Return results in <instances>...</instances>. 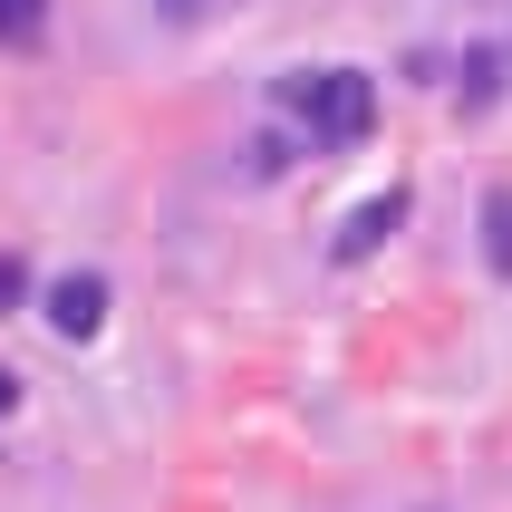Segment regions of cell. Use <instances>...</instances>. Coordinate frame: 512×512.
Returning <instances> with one entry per match:
<instances>
[{"label": "cell", "mask_w": 512, "mask_h": 512, "mask_svg": "<svg viewBox=\"0 0 512 512\" xmlns=\"http://www.w3.org/2000/svg\"><path fill=\"white\" fill-rule=\"evenodd\" d=\"M10 406H20V377H10V368H0V416H10Z\"/></svg>", "instance_id": "cell-8"}, {"label": "cell", "mask_w": 512, "mask_h": 512, "mask_svg": "<svg viewBox=\"0 0 512 512\" xmlns=\"http://www.w3.org/2000/svg\"><path fill=\"white\" fill-rule=\"evenodd\" d=\"M49 329L58 339H97V329H107V281H97V271L49 281Z\"/></svg>", "instance_id": "cell-2"}, {"label": "cell", "mask_w": 512, "mask_h": 512, "mask_svg": "<svg viewBox=\"0 0 512 512\" xmlns=\"http://www.w3.org/2000/svg\"><path fill=\"white\" fill-rule=\"evenodd\" d=\"M281 107H290V116H310V136H319V145H368V126H377V87L358 78V68H290V78H281Z\"/></svg>", "instance_id": "cell-1"}, {"label": "cell", "mask_w": 512, "mask_h": 512, "mask_svg": "<svg viewBox=\"0 0 512 512\" xmlns=\"http://www.w3.org/2000/svg\"><path fill=\"white\" fill-rule=\"evenodd\" d=\"M397 223H406V184H387V194H368V203H358V213L339 223V261H368Z\"/></svg>", "instance_id": "cell-3"}, {"label": "cell", "mask_w": 512, "mask_h": 512, "mask_svg": "<svg viewBox=\"0 0 512 512\" xmlns=\"http://www.w3.org/2000/svg\"><path fill=\"white\" fill-rule=\"evenodd\" d=\"M20 300H29V271H20V261H0V319L20 310Z\"/></svg>", "instance_id": "cell-7"}, {"label": "cell", "mask_w": 512, "mask_h": 512, "mask_svg": "<svg viewBox=\"0 0 512 512\" xmlns=\"http://www.w3.org/2000/svg\"><path fill=\"white\" fill-rule=\"evenodd\" d=\"M155 10H165V20H194V10H203V0H155Z\"/></svg>", "instance_id": "cell-9"}, {"label": "cell", "mask_w": 512, "mask_h": 512, "mask_svg": "<svg viewBox=\"0 0 512 512\" xmlns=\"http://www.w3.org/2000/svg\"><path fill=\"white\" fill-rule=\"evenodd\" d=\"M503 97V49H474L464 58V107H493Z\"/></svg>", "instance_id": "cell-5"}, {"label": "cell", "mask_w": 512, "mask_h": 512, "mask_svg": "<svg viewBox=\"0 0 512 512\" xmlns=\"http://www.w3.org/2000/svg\"><path fill=\"white\" fill-rule=\"evenodd\" d=\"M39 20H49L39 0H0V39H10V49H29V39H39Z\"/></svg>", "instance_id": "cell-6"}, {"label": "cell", "mask_w": 512, "mask_h": 512, "mask_svg": "<svg viewBox=\"0 0 512 512\" xmlns=\"http://www.w3.org/2000/svg\"><path fill=\"white\" fill-rule=\"evenodd\" d=\"M474 223H484V261H493V271H503V281H512V184H493Z\"/></svg>", "instance_id": "cell-4"}]
</instances>
